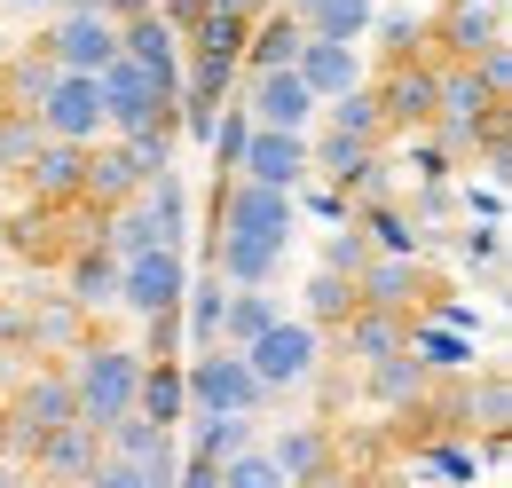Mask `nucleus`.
Listing matches in <instances>:
<instances>
[{
	"mask_svg": "<svg viewBox=\"0 0 512 488\" xmlns=\"http://www.w3.org/2000/svg\"><path fill=\"white\" fill-rule=\"evenodd\" d=\"M245 32H253V16H237V8H197L190 32H182V48H197V56H245Z\"/></svg>",
	"mask_w": 512,
	"mask_h": 488,
	"instance_id": "28",
	"label": "nucleus"
},
{
	"mask_svg": "<svg viewBox=\"0 0 512 488\" xmlns=\"http://www.w3.org/2000/svg\"><path fill=\"white\" fill-rule=\"evenodd\" d=\"M457 252H465V260H481V268L497 276V260H505V221H481V229H465V237H457Z\"/></svg>",
	"mask_w": 512,
	"mask_h": 488,
	"instance_id": "42",
	"label": "nucleus"
},
{
	"mask_svg": "<svg viewBox=\"0 0 512 488\" xmlns=\"http://www.w3.org/2000/svg\"><path fill=\"white\" fill-rule=\"evenodd\" d=\"M0 347H8V355L24 347V307H0Z\"/></svg>",
	"mask_w": 512,
	"mask_h": 488,
	"instance_id": "44",
	"label": "nucleus"
},
{
	"mask_svg": "<svg viewBox=\"0 0 512 488\" xmlns=\"http://www.w3.org/2000/svg\"><path fill=\"white\" fill-rule=\"evenodd\" d=\"M276 315H284V300H276L268 284H229V300H221V347H245V339H260Z\"/></svg>",
	"mask_w": 512,
	"mask_h": 488,
	"instance_id": "27",
	"label": "nucleus"
},
{
	"mask_svg": "<svg viewBox=\"0 0 512 488\" xmlns=\"http://www.w3.org/2000/svg\"><path fill=\"white\" fill-rule=\"evenodd\" d=\"M64 378H71V402H79V426H119L134 410V378H142V347L134 339H79L71 347V363H64Z\"/></svg>",
	"mask_w": 512,
	"mask_h": 488,
	"instance_id": "1",
	"label": "nucleus"
},
{
	"mask_svg": "<svg viewBox=\"0 0 512 488\" xmlns=\"http://www.w3.org/2000/svg\"><path fill=\"white\" fill-rule=\"evenodd\" d=\"M497 40H505V8H497V0H449L442 16H434L442 63H473L481 48H497Z\"/></svg>",
	"mask_w": 512,
	"mask_h": 488,
	"instance_id": "15",
	"label": "nucleus"
},
{
	"mask_svg": "<svg viewBox=\"0 0 512 488\" xmlns=\"http://www.w3.org/2000/svg\"><path fill=\"white\" fill-rule=\"evenodd\" d=\"M24 189H32V205H48V213H71L79 205V182H87V142H64V134H40L32 150H24Z\"/></svg>",
	"mask_w": 512,
	"mask_h": 488,
	"instance_id": "8",
	"label": "nucleus"
},
{
	"mask_svg": "<svg viewBox=\"0 0 512 488\" xmlns=\"http://www.w3.org/2000/svg\"><path fill=\"white\" fill-rule=\"evenodd\" d=\"M103 449H111V457H134V465H150V457H174V426H150L142 410H127L119 426H103Z\"/></svg>",
	"mask_w": 512,
	"mask_h": 488,
	"instance_id": "32",
	"label": "nucleus"
},
{
	"mask_svg": "<svg viewBox=\"0 0 512 488\" xmlns=\"http://www.w3.org/2000/svg\"><path fill=\"white\" fill-rule=\"evenodd\" d=\"M363 488H418V481H394V473H386V481H363Z\"/></svg>",
	"mask_w": 512,
	"mask_h": 488,
	"instance_id": "48",
	"label": "nucleus"
},
{
	"mask_svg": "<svg viewBox=\"0 0 512 488\" xmlns=\"http://www.w3.org/2000/svg\"><path fill=\"white\" fill-rule=\"evenodd\" d=\"M300 40H308V24L292 16V8H268V16H253V32H245V71H284V63L300 56Z\"/></svg>",
	"mask_w": 512,
	"mask_h": 488,
	"instance_id": "20",
	"label": "nucleus"
},
{
	"mask_svg": "<svg viewBox=\"0 0 512 488\" xmlns=\"http://www.w3.org/2000/svg\"><path fill=\"white\" fill-rule=\"evenodd\" d=\"M40 48L64 63V71H103V63L119 56V24L95 16V8H56V24L40 32Z\"/></svg>",
	"mask_w": 512,
	"mask_h": 488,
	"instance_id": "13",
	"label": "nucleus"
},
{
	"mask_svg": "<svg viewBox=\"0 0 512 488\" xmlns=\"http://www.w3.org/2000/svg\"><path fill=\"white\" fill-rule=\"evenodd\" d=\"M371 32H379L386 63H402V56H426V48H434V24H426V16H410V8H394V16H371Z\"/></svg>",
	"mask_w": 512,
	"mask_h": 488,
	"instance_id": "35",
	"label": "nucleus"
},
{
	"mask_svg": "<svg viewBox=\"0 0 512 488\" xmlns=\"http://www.w3.org/2000/svg\"><path fill=\"white\" fill-rule=\"evenodd\" d=\"M284 252H292V244H276V237H213L205 268H213L221 284H276V276H284Z\"/></svg>",
	"mask_w": 512,
	"mask_h": 488,
	"instance_id": "17",
	"label": "nucleus"
},
{
	"mask_svg": "<svg viewBox=\"0 0 512 488\" xmlns=\"http://www.w3.org/2000/svg\"><path fill=\"white\" fill-rule=\"evenodd\" d=\"M237 103L253 111V126H292V134H308L316 111H323L292 63H284V71H245V79H237Z\"/></svg>",
	"mask_w": 512,
	"mask_h": 488,
	"instance_id": "9",
	"label": "nucleus"
},
{
	"mask_svg": "<svg viewBox=\"0 0 512 488\" xmlns=\"http://www.w3.org/2000/svg\"><path fill=\"white\" fill-rule=\"evenodd\" d=\"M300 300H308V323H316V331H339V323L355 315V276H339V268H316V276L300 284Z\"/></svg>",
	"mask_w": 512,
	"mask_h": 488,
	"instance_id": "31",
	"label": "nucleus"
},
{
	"mask_svg": "<svg viewBox=\"0 0 512 488\" xmlns=\"http://www.w3.org/2000/svg\"><path fill=\"white\" fill-rule=\"evenodd\" d=\"M363 370H371V402L379 410H410V402L434 394V370L418 363L410 347H394V355H379V363H363Z\"/></svg>",
	"mask_w": 512,
	"mask_h": 488,
	"instance_id": "21",
	"label": "nucleus"
},
{
	"mask_svg": "<svg viewBox=\"0 0 512 488\" xmlns=\"http://www.w3.org/2000/svg\"><path fill=\"white\" fill-rule=\"evenodd\" d=\"M134 410H142L150 426H182V418H190L182 363H150V355H142V378H134Z\"/></svg>",
	"mask_w": 512,
	"mask_h": 488,
	"instance_id": "25",
	"label": "nucleus"
},
{
	"mask_svg": "<svg viewBox=\"0 0 512 488\" xmlns=\"http://www.w3.org/2000/svg\"><path fill=\"white\" fill-rule=\"evenodd\" d=\"M339 339H347L355 363H379L394 347H410V315H394V307H355V315L339 323Z\"/></svg>",
	"mask_w": 512,
	"mask_h": 488,
	"instance_id": "24",
	"label": "nucleus"
},
{
	"mask_svg": "<svg viewBox=\"0 0 512 488\" xmlns=\"http://www.w3.org/2000/svg\"><path fill=\"white\" fill-rule=\"evenodd\" d=\"M221 300H229V284H221L213 268L182 284V339H190V347H213V339H221Z\"/></svg>",
	"mask_w": 512,
	"mask_h": 488,
	"instance_id": "29",
	"label": "nucleus"
},
{
	"mask_svg": "<svg viewBox=\"0 0 512 488\" xmlns=\"http://www.w3.org/2000/svg\"><path fill=\"white\" fill-rule=\"evenodd\" d=\"M418 465H426L442 488H473L481 481V457H473L465 441H418Z\"/></svg>",
	"mask_w": 512,
	"mask_h": 488,
	"instance_id": "36",
	"label": "nucleus"
},
{
	"mask_svg": "<svg viewBox=\"0 0 512 488\" xmlns=\"http://www.w3.org/2000/svg\"><path fill=\"white\" fill-rule=\"evenodd\" d=\"M40 134H64V142H103L111 119H103V79L95 71H56V87L40 95Z\"/></svg>",
	"mask_w": 512,
	"mask_h": 488,
	"instance_id": "7",
	"label": "nucleus"
},
{
	"mask_svg": "<svg viewBox=\"0 0 512 488\" xmlns=\"http://www.w3.org/2000/svg\"><path fill=\"white\" fill-rule=\"evenodd\" d=\"M119 56L150 63L166 87H182V32H174L158 8H142V16H127V24H119Z\"/></svg>",
	"mask_w": 512,
	"mask_h": 488,
	"instance_id": "18",
	"label": "nucleus"
},
{
	"mask_svg": "<svg viewBox=\"0 0 512 488\" xmlns=\"http://www.w3.org/2000/svg\"><path fill=\"white\" fill-rule=\"evenodd\" d=\"M292 71L308 79V95H316V103H331V95H339V87H355V79H371V63H363L355 40H316V32L300 40Z\"/></svg>",
	"mask_w": 512,
	"mask_h": 488,
	"instance_id": "16",
	"label": "nucleus"
},
{
	"mask_svg": "<svg viewBox=\"0 0 512 488\" xmlns=\"http://www.w3.org/2000/svg\"><path fill=\"white\" fill-rule=\"evenodd\" d=\"M213 488H284V473H276V457L268 449H237V457H221V473H213Z\"/></svg>",
	"mask_w": 512,
	"mask_h": 488,
	"instance_id": "38",
	"label": "nucleus"
},
{
	"mask_svg": "<svg viewBox=\"0 0 512 488\" xmlns=\"http://www.w3.org/2000/svg\"><path fill=\"white\" fill-rule=\"evenodd\" d=\"M142 8H158V0H95V16H111V24H127V16H142Z\"/></svg>",
	"mask_w": 512,
	"mask_h": 488,
	"instance_id": "45",
	"label": "nucleus"
},
{
	"mask_svg": "<svg viewBox=\"0 0 512 488\" xmlns=\"http://www.w3.org/2000/svg\"><path fill=\"white\" fill-rule=\"evenodd\" d=\"M465 213H481V221H505V182H465Z\"/></svg>",
	"mask_w": 512,
	"mask_h": 488,
	"instance_id": "43",
	"label": "nucleus"
},
{
	"mask_svg": "<svg viewBox=\"0 0 512 488\" xmlns=\"http://www.w3.org/2000/svg\"><path fill=\"white\" fill-rule=\"evenodd\" d=\"M300 229V205H292V189H268L253 174H221L213 182V237H276L292 244Z\"/></svg>",
	"mask_w": 512,
	"mask_h": 488,
	"instance_id": "3",
	"label": "nucleus"
},
{
	"mask_svg": "<svg viewBox=\"0 0 512 488\" xmlns=\"http://www.w3.org/2000/svg\"><path fill=\"white\" fill-rule=\"evenodd\" d=\"M95 79H103V119H111V134H134V126H166V134H182V126H174V87H166L150 63L111 56Z\"/></svg>",
	"mask_w": 512,
	"mask_h": 488,
	"instance_id": "5",
	"label": "nucleus"
},
{
	"mask_svg": "<svg viewBox=\"0 0 512 488\" xmlns=\"http://www.w3.org/2000/svg\"><path fill=\"white\" fill-rule=\"evenodd\" d=\"M0 488H40V481H32V465H24V457H0Z\"/></svg>",
	"mask_w": 512,
	"mask_h": 488,
	"instance_id": "46",
	"label": "nucleus"
},
{
	"mask_svg": "<svg viewBox=\"0 0 512 488\" xmlns=\"http://www.w3.org/2000/svg\"><path fill=\"white\" fill-rule=\"evenodd\" d=\"M95 457H103V433L71 418V426H48V433H40L24 465H32V481H40V488H87Z\"/></svg>",
	"mask_w": 512,
	"mask_h": 488,
	"instance_id": "11",
	"label": "nucleus"
},
{
	"mask_svg": "<svg viewBox=\"0 0 512 488\" xmlns=\"http://www.w3.org/2000/svg\"><path fill=\"white\" fill-rule=\"evenodd\" d=\"M237 174H253V182H268V189L316 182V174H308V134H292V126H253V134H245Z\"/></svg>",
	"mask_w": 512,
	"mask_h": 488,
	"instance_id": "14",
	"label": "nucleus"
},
{
	"mask_svg": "<svg viewBox=\"0 0 512 488\" xmlns=\"http://www.w3.org/2000/svg\"><path fill=\"white\" fill-rule=\"evenodd\" d=\"M426 260L418 252H371L355 268V307H394V315H418L426 307Z\"/></svg>",
	"mask_w": 512,
	"mask_h": 488,
	"instance_id": "10",
	"label": "nucleus"
},
{
	"mask_svg": "<svg viewBox=\"0 0 512 488\" xmlns=\"http://www.w3.org/2000/svg\"><path fill=\"white\" fill-rule=\"evenodd\" d=\"M182 394H190V410H237V418H260L276 394L253 378V363H245V347H197L190 363H182Z\"/></svg>",
	"mask_w": 512,
	"mask_h": 488,
	"instance_id": "2",
	"label": "nucleus"
},
{
	"mask_svg": "<svg viewBox=\"0 0 512 488\" xmlns=\"http://www.w3.org/2000/svg\"><path fill=\"white\" fill-rule=\"evenodd\" d=\"M16 8H40V16H56V0H16Z\"/></svg>",
	"mask_w": 512,
	"mask_h": 488,
	"instance_id": "49",
	"label": "nucleus"
},
{
	"mask_svg": "<svg viewBox=\"0 0 512 488\" xmlns=\"http://www.w3.org/2000/svg\"><path fill=\"white\" fill-rule=\"evenodd\" d=\"M363 260H371V237H363V221L347 213V221H339V229L323 237V260H316V268H339V276H355Z\"/></svg>",
	"mask_w": 512,
	"mask_h": 488,
	"instance_id": "39",
	"label": "nucleus"
},
{
	"mask_svg": "<svg viewBox=\"0 0 512 488\" xmlns=\"http://www.w3.org/2000/svg\"><path fill=\"white\" fill-rule=\"evenodd\" d=\"M245 363H253V378L284 402V394H300V386L323 370V331L308 315H276L260 339H245Z\"/></svg>",
	"mask_w": 512,
	"mask_h": 488,
	"instance_id": "4",
	"label": "nucleus"
},
{
	"mask_svg": "<svg viewBox=\"0 0 512 488\" xmlns=\"http://www.w3.org/2000/svg\"><path fill=\"white\" fill-rule=\"evenodd\" d=\"M512 418V386H505V370H481V386H473V394H465V433L481 426H505Z\"/></svg>",
	"mask_w": 512,
	"mask_h": 488,
	"instance_id": "37",
	"label": "nucleus"
},
{
	"mask_svg": "<svg viewBox=\"0 0 512 488\" xmlns=\"http://www.w3.org/2000/svg\"><path fill=\"white\" fill-rule=\"evenodd\" d=\"M284 8H292V16H308V8H316V0H284Z\"/></svg>",
	"mask_w": 512,
	"mask_h": 488,
	"instance_id": "50",
	"label": "nucleus"
},
{
	"mask_svg": "<svg viewBox=\"0 0 512 488\" xmlns=\"http://www.w3.org/2000/svg\"><path fill=\"white\" fill-rule=\"evenodd\" d=\"M32 142H40V119H32V111H16V103H0V174H16Z\"/></svg>",
	"mask_w": 512,
	"mask_h": 488,
	"instance_id": "40",
	"label": "nucleus"
},
{
	"mask_svg": "<svg viewBox=\"0 0 512 488\" xmlns=\"http://www.w3.org/2000/svg\"><path fill=\"white\" fill-rule=\"evenodd\" d=\"M64 292L87 307V315H95V307H119V260H111L103 244L87 237V244H79V252L64 260Z\"/></svg>",
	"mask_w": 512,
	"mask_h": 488,
	"instance_id": "22",
	"label": "nucleus"
},
{
	"mask_svg": "<svg viewBox=\"0 0 512 488\" xmlns=\"http://www.w3.org/2000/svg\"><path fill=\"white\" fill-rule=\"evenodd\" d=\"M371 16H379V0H316L300 24H308L316 40H363V32H371Z\"/></svg>",
	"mask_w": 512,
	"mask_h": 488,
	"instance_id": "33",
	"label": "nucleus"
},
{
	"mask_svg": "<svg viewBox=\"0 0 512 488\" xmlns=\"http://www.w3.org/2000/svg\"><path fill=\"white\" fill-rule=\"evenodd\" d=\"M182 284H190V252H174V244H150V252H127V260H119V307H127V315L182 307Z\"/></svg>",
	"mask_w": 512,
	"mask_h": 488,
	"instance_id": "6",
	"label": "nucleus"
},
{
	"mask_svg": "<svg viewBox=\"0 0 512 488\" xmlns=\"http://www.w3.org/2000/svg\"><path fill=\"white\" fill-rule=\"evenodd\" d=\"M205 8H237V16H260V0H205Z\"/></svg>",
	"mask_w": 512,
	"mask_h": 488,
	"instance_id": "47",
	"label": "nucleus"
},
{
	"mask_svg": "<svg viewBox=\"0 0 512 488\" xmlns=\"http://www.w3.org/2000/svg\"><path fill=\"white\" fill-rule=\"evenodd\" d=\"M56 71H64V63L48 56L40 40H32V48H16V56H8V71H0V79H8V103H16V111H40V95L56 87Z\"/></svg>",
	"mask_w": 512,
	"mask_h": 488,
	"instance_id": "30",
	"label": "nucleus"
},
{
	"mask_svg": "<svg viewBox=\"0 0 512 488\" xmlns=\"http://www.w3.org/2000/svg\"><path fill=\"white\" fill-rule=\"evenodd\" d=\"M79 339H87V307L71 300V292H32V300H24V347H32V355H40V347H79Z\"/></svg>",
	"mask_w": 512,
	"mask_h": 488,
	"instance_id": "19",
	"label": "nucleus"
},
{
	"mask_svg": "<svg viewBox=\"0 0 512 488\" xmlns=\"http://www.w3.org/2000/svg\"><path fill=\"white\" fill-rule=\"evenodd\" d=\"M355 221H363V237H371V252H418V221H410V213H402V205H363V213H355Z\"/></svg>",
	"mask_w": 512,
	"mask_h": 488,
	"instance_id": "34",
	"label": "nucleus"
},
{
	"mask_svg": "<svg viewBox=\"0 0 512 488\" xmlns=\"http://www.w3.org/2000/svg\"><path fill=\"white\" fill-rule=\"evenodd\" d=\"M142 355H150V363H182V307L142 315Z\"/></svg>",
	"mask_w": 512,
	"mask_h": 488,
	"instance_id": "41",
	"label": "nucleus"
},
{
	"mask_svg": "<svg viewBox=\"0 0 512 488\" xmlns=\"http://www.w3.org/2000/svg\"><path fill=\"white\" fill-rule=\"evenodd\" d=\"M268 457H276V473H284V488L292 481H308V473H323V465H339V441L323 426H284L276 441H260Z\"/></svg>",
	"mask_w": 512,
	"mask_h": 488,
	"instance_id": "23",
	"label": "nucleus"
},
{
	"mask_svg": "<svg viewBox=\"0 0 512 488\" xmlns=\"http://www.w3.org/2000/svg\"><path fill=\"white\" fill-rule=\"evenodd\" d=\"M323 126H339V134H355V142H394V134H386V111H379V95H371V79H355V87H339V95H331V103H323L316 111Z\"/></svg>",
	"mask_w": 512,
	"mask_h": 488,
	"instance_id": "26",
	"label": "nucleus"
},
{
	"mask_svg": "<svg viewBox=\"0 0 512 488\" xmlns=\"http://www.w3.org/2000/svg\"><path fill=\"white\" fill-rule=\"evenodd\" d=\"M371 95H379V111H386V134H418V126L434 119V56L386 63L379 79H371Z\"/></svg>",
	"mask_w": 512,
	"mask_h": 488,
	"instance_id": "12",
	"label": "nucleus"
}]
</instances>
